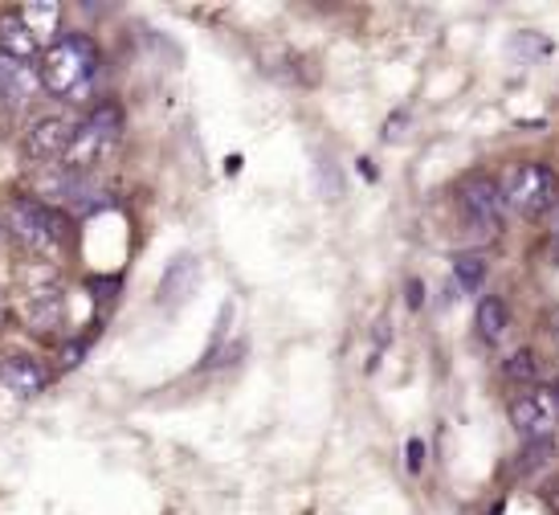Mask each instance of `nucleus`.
Returning a JSON list of instances; mask_svg holds the SVG:
<instances>
[{"mask_svg":"<svg viewBox=\"0 0 559 515\" xmlns=\"http://www.w3.org/2000/svg\"><path fill=\"white\" fill-rule=\"evenodd\" d=\"M98 46L82 33H66L58 42H49L41 49V62H37V74H41V86H46L53 98H66V103H86L94 94V82H98Z\"/></svg>","mask_w":559,"mask_h":515,"instance_id":"f257e3e1","label":"nucleus"},{"mask_svg":"<svg viewBox=\"0 0 559 515\" xmlns=\"http://www.w3.org/2000/svg\"><path fill=\"white\" fill-rule=\"evenodd\" d=\"M502 201L507 209L523 213V218H544L559 204V172L544 160H523L498 176Z\"/></svg>","mask_w":559,"mask_h":515,"instance_id":"f03ea898","label":"nucleus"},{"mask_svg":"<svg viewBox=\"0 0 559 515\" xmlns=\"http://www.w3.org/2000/svg\"><path fill=\"white\" fill-rule=\"evenodd\" d=\"M119 127H123V110L115 107V103H107V107H94L91 115L79 124V131H74L70 152H66L62 164L70 172L94 168V164H98V160L115 148V140H119Z\"/></svg>","mask_w":559,"mask_h":515,"instance_id":"7ed1b4c3","label":"nucleus"},{"mask_svg":"<svg viewBox=\"0 0 559 515\" xmlns=\"http://www.w3.org/2000/svg\"><path fill=\"white\" fill-rule=\"evenodd\" d=\"M9 225L13 234L37 254H58L66 246V218L53 209V204L41 201H13L9 204Z\"/></svg>","mask_w":559,"mask_h":515,"instance_id":"20e7f679","label":"nucleus"},{"mask_svg":"<svg viewBox=\"0 0 559 515\" xmlns=\"http://www.w3.org/2000/svg\"><path fill=\"white\" fill-rule=\"evenodd\" d=\"M511 425L527 437V442H551V437H556V430H559V397H556V389L535 385V389L511 397Z\"/></svg>","mask_w":559,"mask_h":515,"instance_id":"39448f33","label":"nucleus"},{"mask_svg":"<svg viewBox=\"0 0 559 515\" xmlns=\"http://www.w3.org/2000/svg\"><path fill=\"white\" fill-rule=\"evenodd\" d=\"M457 204H462V213H466L469 225H478V230H498V221H502V188H498L495 176H466L462 188H457Z\"/></svg>","mask_w":559,"mask_h":515,"instance_id":"423d86ee","label":"nucleus"},{"mask_svg":"<svg viewBox=\"0 0 559 515\" xmlns=\"http://www.w3.org/2000/svg\"><path fill=\"white\" fill-rule=\"evenodd\" d=\"M74 131L79 124H70V119H37V124L25 131V143H21V152L29 164H46V160H66L70 152V140H74Z\"/></svg>","mask_w":559,"mask_h":515,"instance_id":"0eeeda50","label":"nucleus"},{"mask_svg":"<svg viewBox=\"0 0 559 515\" xmlns=\"http://www.w3.org/2000/svg\"><path fill=\"white\" fill-rule=\"evenodd\" d=\"M62 312H66V295L58 291V286H41V291H33L29 299H25V307H21V315H25V328L37 331V336H49V331L62 324Z\"/></svg>","mask_w":559,"mask_h":515,"instance_id":"6e6552de","label":"nucleus"},{"mask_svg":"<svg viewBox=\"0 0 559 515\" xmlns=\"http://www.w3.org/2000/svg\"><path fill=\"white\" fill-rule=\"evenodd\" d=\"M37 82H41V74L33 70V62H16L9 54H0V103H9V107L29 103Z\"/></svg>","mask_w":559,"mask_h":515,"instance_id":"1a4fd4ad","label":"nucleus"},{"mask_svg":"<svg viewBox=\"0 0 559 515\" xmlns=\"http://www.w3.org/2000/svg\"><path fill=\"white\" fill-rule=\"evenodd\" d=\"M46 368L37 364V360L29 356H9V360H0V385L4 389H13L21 393V397H33V393H41L46 389Z\"/></svg>","mask_w":559,"mask_h":515,"instance_id":"9d476101","label":"nucleus"},{"mask_svg":"<svg viewBox=\"0 0 559 515\" xmlns=\"http://www.w3.org/2000/svg\"><path fill=\"white\" fill-rule=\"evenodd\" d=\"M0 54H9L16 62H33L37 58V37L25 25V16H4L0 21Z\"/></svg>","mask_w":559,"mask_h":515,"instance_id":"9b49d317","label":"nucleus"},{"mask_svg":"<svg viewBox=\"0 0 559 515\" xmlns=\"http://www.w3.org/2000/svg\"><path fill=\"white\" fill-rule=\"evenodd\" d=\"M474 328L486 343H498L511 328V307H507V299L498 295H486L478 303V312H474Z\"/></svg>","mask_w":559,"mask_h":515,"instance_id":"f8f14e48","label":"nucleus"},{"mask_svg":"<svg viewBox=\"0 0 559 515\" xmlns=\"http://www.w3.org/2000/svg\"><path fill=\"white\" fill-rule=\"evenodd\" d=\"M514 62H547L551 54H556V42L539 30H519L511 33V42H507Z\"/></svg>","mask_w":559,"mask_h":515,"instance_id":"ddd939ff","label":"nucleus"},{"mask_svg":"<svg viewBox=\"0 0 559 515\" xmlns=\"http://www.w3.org/2000/svg\"><path fill=\"white\" fill-rule=\"evenodd\" d=\"M453 279H457L462 291H478L486 282V258L481 254H457L453 258Z\"/></svg>","mask_w":559,"mask_h":515,"instance_id":"4468645a","label":"nucleus"},{"mask_svg":"<svg viewBox=\"0 0 559 515\" xmlns=\"http://www.w3.org/2000/svg\"><path fill=\"white\" fill-rule=\"evenodd\" d=\"M507 376H511V381H527L531 389H535V376H539V360H535V352H531V348H519V352L507 360Z\"/></svg>","mask_w":559,"mask_h":515,"instance_id":"2eb2a0df","label":"nucleus"},{"mask_svg":"<svg viewBox=\"0 0 559 515\" xmlns=\"http://www.w3.org/2000/svg\"><path fill=\"white\" fill-rule=\"evenodd\" d=\"M58 13H62L58 4H29V9H25V25L33 30V37H41V33L53 25V16Z\"/></svg>","mask_w":559,"mask_h":515,"instance_id":"dca6fc26","label":"nucleus"},{"mask_svg":"<svg viewBox=\"0 0 559 515\" xmlns=\"http://www.w3.org/2000/svg\"><path fill=\"white\" fill-rule=\"evenodd\" d=\"M547 336H551V343H556V352H559V307L551 312V319H547Z\"/></svg>","mask_w":559,"mask_h":515,"instance_id":"f3484780","label":"nucleus"},{"mask_svg":"<svg viewBox=\"0 0 559 515\" xmlns=\"http://www.w3.org/2000/svg\"><path fill=\"white\" fill-rule=\"evenodd\" d=\"M408 467L420 470V442H413V446H408Z\"/></svg>","mask_w":559,"mask_h":515,"instance_id":"a211bd4d","label":"nucleus"},{"mask_svg":"<svg viewBox=\"0 0 559 515\" xmlns=\"http://www.w3.org/2000/svg\"><path fill=\"white\" fill-rule=\"evenodd\" d=\"M551 237H556V246H559V204L551 209Z\"/></svg>","mask_w":559,"mask_h":515,"instance_id":"6ab92c4d","label":"nucleus"},{"mask_svg":"<svg viewBox=\"0 0 559 515\" xmlns=\"http://www.w3.org/2000/svg\"><path fill=\"white\" fill-rule=\"evenodd\" d=\"M4 312H9V307H4V295H0V328H4Z\"/></svg>","mask_w":559,"mask_h":515,"instance_id":"aec40b11","label":"nucleus"},{"mask_svg":"<svg viewBox=\"0 0 559 515\" xmlns=\"http://www.w3.org/2000/svg\"><path fill=\"white\" fill-rule=\"evenodd\" d=\"M551 389H556V397H559V376H556V381H551Z\"/></svg>","mask_w":559,"mask_h":515,"instance_id":"412c9836","label":"nucleus"},{"mask_svg":"<svg viewBox=\"0 0 559 515\" xmlns=\"http://www.w3.org/2000/svg\"><path fill=\"white\" fill-rule=\"evenodd\" d=\"M0 246H4V230H0Z\"/></svg>","mask_w":559,"mask_h":515,"instance_id":"4be33fe9","label":"nucleus"}]
</instances>
